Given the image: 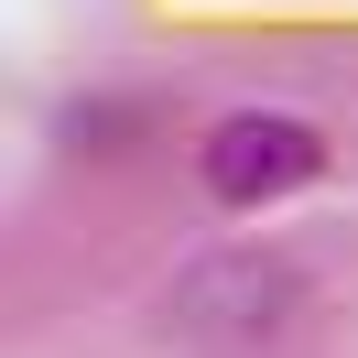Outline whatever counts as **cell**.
Masks as SVG:
<instances>
[{"instance_id":"obj_2","label":"cell","mask_w":358,"mask_h":358,"mask_svg":"<svg viewBox=\"0 0 358 358\" xmlns=\"http://www.w3.org/2000/svg\"><path fill=\"white\" fill-rule=\"evenodd\" d=\"M304 185H326V131L282 98H239L196 131V196L228 206V217H261V206H293Z\"/></svg>"},{"instance_id":"obj_3","label":"cell","mask_w":358,"mask_h":358,"mask_svg":"<svg viewBox=\"0 0 358 358\" xmlns=\"http://www.w3.org/2000/svg\"><path fill=\"white\" fill-rule=\"evenodd\" d=\"M141 131H152V98L141 87H76L55 109V152H76V163H120Z\"/></svg>"},{"instance_id":"obj_1","label":"cell","mask_w":358,"mask_h":358,"mask_svg":"<svg viewBox=\"0 0 358 358\" xmlns=\"http://www.w3.org/2000/svg\"><path fill=\"white\" fill-rule=\"evenodd\" d=\"M293 304H304V261L293 250H261V239H228V250H196L174 271V293H163L152 326L185 358H261L293 326Z\"/></svg>"}]
</instances>
